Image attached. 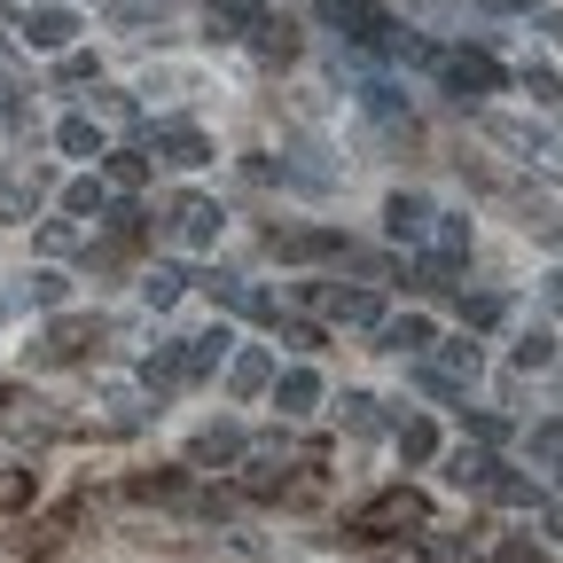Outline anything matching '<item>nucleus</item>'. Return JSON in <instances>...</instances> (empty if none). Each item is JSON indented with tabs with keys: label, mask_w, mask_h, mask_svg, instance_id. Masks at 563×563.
<instances>
[{
	"label": "nucleus",
	"mask_w": 563,
	"mask_h": 563,
	"mask_svg": "<svg viewBox=\"0 0 563 563\" xmlns=\"http://www.w3.org/2000/svg\"><path fill=\"white\" fill-rule=\"evenodd\" d=\"M407 525H431V501H422L415 485H391V493H376V501L344 525V540H391V532H407Z\"/></svg>",
	"instance_id": "obj_1"
},
{
	"label": "nucleus",
	"mask_w": 563,
	"mask_h": 563,
	"mask_svg": "<svg viewBox=\"0 0 563 563\" xmlns=\"http://www.w3.org/2000/svg\"><path fill=\"white\" fill-rule=\"evenodd\" d=\"M0 431L9 439H63L70 431V415H55L40 391H24V384H0Z\"/></svg>",
	"instance_id": "obj_2"
},
{
	"label": "nucleus",
	"mask_w": 563,
	"mask_h": 563,
	"mask_svg": "<svg viewBox=\"0 0 563 563\" xmlns=\"http://www.w3.org/2000/svg\"><path fill=\"white\" fill-rule=\"evenodd\" d=\"M439 79H446V95L485 102V95H501V63L485 47H439Z\"/></svg>",
	"instance_id": "obj_3"
},
{
	"label": "nucleus",
	"mask_w": 563,
	"mask_h": 563,
	"mask_svg": "<svg viewBox=\"0 0 563 563\" xmlns=\"http://www.w3.org/2000/svg\"><path fill=\"white\" fill-rule=\"evenodd\" d=\"M321 24H336L352 47H384V40L399 32V24L376 9V0H321Z\"/></svg>",
	"instance_id": "obj_4"
},
{
	"label": "nucleus",
	"mask_w": 563,
	"mask_h": 563,
	"mask_svg": "<svg viewBox=\"0 0 563 563\" xmlns=\"http://www.w3.org/2000/svg\"><path fill=\"white\" fill-rule=\"evenodd\" d=\"M266 251L290 258V266H313V258H344V235H336V228H274Z\"/></svg>",
	"instance_id": "obj_5"
},
{
	"label": "nucleus",
	"mask_w": 563,
	"mask_h": 563,
	"mask_svg": "<svg viewBox=\"0 0 563 563\" xmlns=\"http://www.w3.org/2000/svg\"><path fill=\"white\" fill-rule=\"evenodd\" d=\"M251 454V439L235 431V422H203V431L188 439V470H235Z\"/></svg>",
	"instance_id": "obj_6"
},
{
	"label": "nucleus",
	"mask_w": 563,
	"mask_h": 563,
	"mask_svg": "<svg viewBox=\"0 0 563 563\" xmlns=\"http://www.w3.org/2000/svg\"><path fill=\"white\" fill-rule=\"evenodd\" d=\"M243 462H251V470H243V493H251V501H274V493H290V470H282L290 454H282V439H258Z\"/></svg>",
	"instance_id": "obj_7"
},
{
	"label": "nucleus",
	"mask_w": 563,
	"mask_h": 563,
	"mask_svg": "<svg viewBox=\"0 0 563 563\" xmlns=\"http://www.w3.org/2000/svg\"><path fill=\"white\" fill-rule=\"evenodd\" d=\"M384 228H391V243H431V228H439V211H431V196H415V188H399V196L384 203Z\"/></svg>",
	"instance_id": "obj_8"
},
{
	"label": "nucleus",
	"mask_w": 563,
	"mask_h": 563,
	"mask_svg": "<svg viewBox=\"0 0 563 563\" xmlns=\"http://www.w3.org/2000/svg\"><path fill=\"white\" fill-rule=\"evenodd\" d=\"M165 220H173V235H180V243H211V235H220V203L196 196V188H180V196L165 203Z\"/></svg>",
	"instance_id": "obj_9"
},
{
	"label": "nucleus",
	"mask_w": 563,
	"mask_h": 563,
	"mask_svg": "<svg viewBox=\"0 0 563 563\" xmlns=\"http://www.w3.org/2000/svg\"><path fill=\"white\" fill-rule=\"evenodd\" d=\"M203 290L220 298L228 313H243V321H282V306L258 290V282H235V274H203Z\"/></svg>",
	"instance_id": "obj_10"
},
{
	"label": "nucleus",
	"mask_w": 563,
	"mask_h": 563,
	"mask_svg": "<svg viewBox=\"0 0 563 563\" xmlns=\"http://www.w3.org/2000/svg\"><path fill=\"white\" fill-rule=\"evenodd\" d=\"M329 321H344V329H384V306H376V290H306Z\"/></svg>",
	"instance_id": "obj_11"
},
{
	"label": "nucleus",
	"mask_w": 563,
	"mask_h": 563,
	"mask_svg": "<svg viewBox=\"0 0 563 563\" xmlns=\"http://www.w3.org/2000/svg\"><path fill=\"white\" fill-rule=\"evenodd\" d=\"M70 32H79V16H70L63 0H40V9H24V40H32V47L63 55V47H70Z\"/></svg>",
	"instance_id": "obj_12"
},
{
	"label": "nucleus",
	"mask_w": 563,
	"mask_h": 563,
	"mask_svg": "<svg viewBox=\"0 0 563 563\" xmlns=\"http://www.w3.org/2000/svg\"><path fill=\"white\" fill-rule=\"evenodd\" d=\"M485 133L501 141V150H517V157H540V165L555 157V133H548V125H532V118H485Z\"/></svg>",
	"instance_id": "obj_13"
},
{
	"label": "nucleus",
	"mask_w": 563,
	"mask_h": 563,
	"mask_svg": "<svg viewBox=\"0 0 563 563\" xmlns=\"http://www.w3.org/2000/svg\"><path fill=\"white\" fill-rule=\"evenodd\" d=\"M150 157H165V165H211V141L196 125H150Z\"/></svg>",
	"instance_id": "obj_14"
},
{
	"label": "nucleus",
	"mask_w": 563,
	"mask_h": 563,
	"mask_svg": "<svg viewBox=\"0 0 563 563\" xmlns=\"http://www.w3.org/2000/svg\"><path fill=\"white\" fill-rule=\"evenodd\" d=\"M102 329L95 321H55L47 336H40V361H55V368H70V361H87V344H95Z\"/></svg>",
	"instance_id": "obj_15"
},
{
	"label": "nucleus",
	"mask_w": 563,
	"mask_h": 563,
	"mask_svg": "<svg viewBox=\"0 0 563 563\" xmlns=\"http://www.w3.org/2000/svg\"><path fill=\"white\" fill-rule=\"evenodd\" d=\"M266 24V0H211V40H251Z\"/></svg>",
	"instance_id": "obj_16"
},
{
	"label": "nucleus",
	"mask_w": 563,
	"mask_h": 563,
	"mask_svg": "<svg viewBox=\"0 0 563 563\" xmlns=\"http://www.w3.org/2000/svg\"><path fill=\"white\" fill-rule=\"evenodd\" d=\"M141 384H150V391H173V384H188V336L157 344L150 361H141Z\"/></svg>",
	"instance_id": "obj_17"
},
{
	"label": "nucleus",
	"mask_w": 563,
	"mask_h": 563,
	"mask_svg": "<svg viewBox=\"0 0 563 563\" xmlns=\"http://www.w3.org/2000/svg\"><path fill=\"white\" fill-rule=\"evenodd\" d=\"M266 384H274V352L251 344V352H235V361H228V391H235V399H258Z\"/></svg>",
	"instance_id": "obj_18"
},
{
	"label": "nucleus",
	"mask_w": 563,
	"mask_h": 563,
	"mask_svg": "<svg viewBox=\"0 0 563 563\" xmlns=\"http://www.w3.org/2000/svg\"><path fill=\"white\" fill-rule=\"evenodd\" d=\"M274 407H282V415H313V407H321V376H313V368L274 376Z\"/></svg>",
	"instance_id": "obj_19"
},
{
	"label": "nucleus",
	"mask_w": 563,
	"mask_h": 563,
	"mask_svg": "<svg viewBox=\"0 0 563 563\" xmlns=\"http://www.w3.org/2000/svg\"><path fill=\"white\" fill-rule=\"evenodd\" d=\"M102 407H110V431H141V422H150V399L133 384H102Z\"/></svg>",
	"instance_id": "obj_20"
},
{
	"label": "nucleus",
	"mask_w": 563,
	"mask_h": 563,
	"mask_svg": "<svg viewBox=\"0 0 563 563\" xmlns=\"http://www.w3.org/2000/svg\"><path fill=\"white\" fill-rule=\"evenodd\" d=\"M329 150H321V141H298V150H290V165H282V180H298V188H329L336 173L321 165Z\"/></svg>",
	"instance_id": "obj_21"
},
{
	"label": "nucleus",
	"mask_w": 563,
	"mask_h": 563,
	"mask_svg": "<svg viewBox=\"0 0 563 563\" xmlns=\"http://www.w3.org/2000/svg\"><path fill=\"white\" fill-rule=\"evenodd\" d=\"M336 415H344V431H352V439H376V431H384V399H376V391H344Z\"/></svg>",
	"instance_id": "obj_22"
},
{
	"label": "nucleus",
	"mask_w": 563,
	"mask_h": 563,
	"mask_svg": "<svg viewBox=\"0 0 563 563\" xmlns=\"http://www.w3.org/2000/svg\"><path fill=\"white\" fill-rule=\"evenodd\" d=\"M431 243H439V266H462L470 258V211H439Z\"/></svg>",
	"instance_id": "obj_23"
},
{
	"label": "nucleus",
	"mask_w": 563,
	"mask_h": 563,
	"mask_svg": "<svg viewBox=\"0 0 563 563\" xmlns=\"http://www.w3.org/2000/svg\"><path fill=\"white\" fill-rule=\"evenodd\" d=\"M376 344H384V352H422V344H439V336H431V321H422V313H399V321L376 329Z\"/></svg>",
	"instance_id": "obj_24"
},
{
	"label": "nucleus",
	"mask_w": 563,
	"mask_h": 563,
	"mask_svg": "<svg viewBox=\"0 0 563 563\" xmlns=\"http://www.w3.org/2000/svg\"><path fill=\"white\" fill-rule=\"evenodd\" d=\"M63 211H70V220H102V211H110V180H95V173L70 180L63 188Z\"/></svg>",
	"instance_id": "obj_25"
},
{
	"label": "nucleus",
	"mask_w": 563,
	"mask_h": 563,
	"mask_svg": "<svg viewBox=\"0 0 563 563\" xmlns=\"http://www.w3.org/2000/svg\"><path fill=\"white\" fill-rule=\"evenodd\" d=\"M493 470H501V462H493L485 446H462V454L446 462V477H454L462 493H485V485H493Z\"/></svg>",
	"instance_id": "obj_26"
},
{
	"label": "nucleus",
	"mask_w": 563,
	"mask_h": 563,
	"mask_svg": "<svg viewBox=\"0 0 563 563\" xmlns=\"http://www.w3.org/2000/svg\"><path fill=\"white\" fill-rule=\"evenodd\" d=\"M251 47H258L266 63H290V55H298V24H290V16H266V24L251 32Z\"/></svg>",
	"instance_id": "obj_27"
},
{
	"label": "nucleus",
	"mask_w": 563,
	"mask_h": 563,
	"mask_svg": "<svg viewBox=\"0 0 563 563\" xmlns=\"http://www.w3.org/2000/svg\"><path fill=\"white\" fill-rule=\"evenodd\" d=\"M228 344H235L228 329H203V336H188V384H196V376H211V368H220V361H228Z\"/></svg>",
	"instance_id": "obj_28"
},
{
	"label": "nucleus",
	"mask_w": 563,
	"mask_h": 563,
	"mask_svg": "<svg viewBox=\"0 0 563 563\" xmlns=\"http://www.w3.org/2000/svg\"><path fill=\"white\" fill-rule=\"evenodd\" d=\"M188 282H196V274H180V266H165V258H157V266H150V274H141V298H150V306H157V313H165V306H173V298H180V290H188Z\"/></svg>",
	"instance_id": "obj_29"
},
{
	"label": "nucleus",
	"mask_w": 563,
	"mask_h": 563,
	"mask_svg": "<svg viewBox=\"0 0 563 563\" xmlns=\"http://www.w3.org/2000/svg\"><path fill=\"white\" fill-rule=\"evenodd\" d=\"M446 384H477V344L470 336H454V344H439V361H431Z\"/></svg>",
	"instance_id": "obj_30"
},
{
	"label": "nucleus",
	"mask_w": 563,
	"mask_h": 563,
	"mask_svg": "<svg viewBox=\"0 0 563 563\" xmlns=\"http://www.w3.org/2000/svg\"><path fill=\"white\" fill-rule=\"evenodd\" d=\"M55 150H63V157H102L95 118H63V125H55Z\"/></svg>",
	"instance_id": "obj_31"
},
{
	"label": "nucleus",
	"mask_w": 563,
	"mask_h": 563,
	"mask_svg": "<svg viewBox=\"0 0 563 563\" xmlns=\"http://www.w3.org/2000/svg\"><path fill=\"white\" fill-rule=\"evenodd\" d=\"M40 196H47V173H32L24 188H0V220H32Z\"/></svg>",
	"instance_id": "obj_32"
},
{
	"label": "nucleus",
	"mask_w": 563,
	"mask_h": 563,
	"mask_svg": "<svg viewBox=\"0 0 563 563\" xmlns=\"http://www.w3.org/2000/svg\"><path fill=\"white\" fill-rule=\"evenodd\" d=\"M485 501H501V509H532V477H517V470H493Z\"/></svg>",
	"instance_id": "obj_33"
},
{
	"label": "nucleus",
	"mask_w": 563,
	"mask_h": 563,
	"mask_svg": "<svg viewBox=\"0 0 563 563\" xmlns=\"http://www.w3.org/2000/svg\"><path fill=\"white\" fill-rule=\"evenodd\" d=\"M532 462L548 477H563V422H540V431H532Z\"/></svg>",
	"instance_id": "obj_34"
},
{
	"label": "nucleus",
	"mask_w": 563,
	"mask_h": 563,
	"mask_svg": "<svg viewBox=\"0 0 563 563\" xmlns=\"http://www.w3.org/2000/svg\"><path fill=\"white\" fill-rule=\"evenodd\" d=\"M399 454H407V462H431V454H439V431H431L422 415H415V422H399Z\"/></svg>",
	"instance_id": "obj_35"
},
{
	"label": "nucleus",
	"mask_w": 563,
	"mask_h": 563,
	"mask_svg": "<svg viewBox=\"0 0 563 563\" xmlns=\"http://www.w3.org/2000/svg\"><path fill=\"white\" fill-rule=\"evenodd\" d=\"M133 493H141V501H180V493H188V470H157V477H133Z\"/></svg>",
	"instance_id": "obj_36"
},
{
	"label": "nucleus",
	"mask_w": 563,
	"mask_h": 563,
	"mask_svg": "<svg viewBox=\"0 0 563 563\" xmlns=\"http://www.w3.org/2000/svg\"><path fill=\"white\" fill-rule=\"evenodd\" d=\"M24 298H32V306H63V298H70V282H63L55 266H40V274H24Z\"/></svg>",
	"instance_id": "obj_37"
},
{
	"label": "nucleus",
	"mask_w": 563,
	"mask_h": 563,
	"mask_svg": "<svg viewBox=\"0 0 563 563\" xmlns=\"http://www.w3.org/2000/svg\"><path fill=\"white\" fill-rule=\"evenodd\" d=\"M422 563H477L454 532H431V525H422Z\"/></svg>",
	"instance_id": "obj_38"
},
{
	"label": "nucleus",
	"mask_w": 563,
	"mask_h": 563,
	"mask_svg": "<svg viewBox=\"0 0 563 563\" xmlns=\"http://www.w3.org/2000/svg\"><path fill=\"white\" fill-rule=\"evenodd\" d=\"M501 313H509V298H501V290H477V298H462V321H470V329H493Z\"/></svg>",
	"instance_id": "obj_39"
},
{
	"label": "nucleus",
	"mask_w": 563,
	"mask_h": 563,
	"mask_svg": "<svg viewBox=\"0 0 563 563\" xmlns=\"http://www.w3.org/2000/svg\"><path fill=\"white\" fill-rule=\"evenodd\" d=\"M141 180H150V157H141V150H118V157H110V188H125V196H133Z\"/></svg>",
	"instance_id": "obj_40"
},
{
	"label": "nucleus",
	"mask_w": 563,
	"mask_h": 563,
	"mask_svg": "<svg viewBox=\"0 0 563 563\" xmlns=\"http://www.w3.org/2000/svg\"><path fill=\"white\" fill-rule=\"evenodd\" d=\"M548 361H555V336L548 329H525L517 336V368H548Z\"/></svg>",
	"instance_id": "obj_41"
},
{
	"label": "nucleus",
	"mask_w": 563,
	"mask_h": 563,
	"mask_svg": "<svg viewBox=\"0 0 563 563\" xmlns=\"http://www.w3.org/2000/svg\"><path fill=\"white\" fill-rule=\"evenodd\" d=\"M462 422H470V439H477V446H493V439H509V422L493 415V407H462Z\"/></svg>",
	"instance_id": "obj_42"
},
{
	"label": "nucleus",
	"mask_w": 563,
	"mask_h": 563,
	"mask_svg": "<svg viewBox=\"0 0 563 563\" xmlns=\"http://www.w3.org/2000/svg\"><path fill=\"white\" fill-rule=\"evenodd\" d=\"M525 95L548 110V102H563V79H555V70H540V63H525Z\"/></svg>",
	"instance_id": "obj_43"
},
{
	"label": "nucleus",
	"mask_w": 563,
	"mask_h": 563,
	"mask_svg": "<svg viewBox=\"0 0 563 563\" xmlns=\"http://www.w3.org/2000/svg\"><path fill=\"white\" fill-rule=\"evenodd\" d=\"M40 251H47V258L79 251V228H70V220H47V228H40Z\"/></svg>",
	"instance_id": "obj_44"
},
{
	"label": "nucleus",
	"mask_w": 563,
	"mask_h": 563,
	"mask_svg": "<svg viewBox=\"0 0 563 563\" xmlns=\"http://www.w3.org/2000/svg\"><path fill=\"white\" fill-rule=\"evenodd\" d=\"M95 95H102V102H95V110H102V118H110V125H133V102H125V95H110V87H95Z\"/></svg>",
	"instance_id": "obj_45"
},
{
	"label": "nucleus",
	"mask_w": 563,
	"mask_h": 563,
	"mask_svg": "<svg viewBox=\"0 0 563 563\" xmlns=\"http://www.w3.org/2000/svg\"><path fill=\"white\" fill-rule=\"evenodd\" d=\"M344 266L361 274V282H376V274H384V258H376V251H352V243H344Z\"/></svg>",
	"instance_id": "obj_46"
},
{
	"label": "nucleus",
	"mask_w": 563,
	"mask_h": 563,
	"mask_svg": "<svg viewBox=\"0 0 563 563\" xmlns=\"http://www.w3.org/2000/svg\"><path fill=\"white\" fill-rule=\"evenodd\" d=\"M415 384H422V391H431V399H454V391H462V384H446L439 368H415Z\"/></svg>",
	"instance_id": "obj_47"
},
{
	"label": "nucleus",
	"mask_w": 563,
	"mask_h": 563,
	"mask_svg": "<svg viewBox=\"0 0 563 563\" xmlns=\"http://www.w3.org/2000/svg\"><path fill=\"white\" fill-rule=\"evenodd\" d=\"M24 493H32V477H24V470H16V477H0V509H16Z\"/></svg>",
	"instance_id": "obj_48"
},
{
	"label": "nucleus",
	"mask_w": 563,
	"mask_h": 563,
	"mask_svg": "<svg viewBox=\"0 0 563 563\" xmlns=\"http://www.w3.org/2000/svg\"><path fill=\"white\" fill-rule=\"evenodd\" d=\"M485 16H532V0H477Z\"/></svg>",
	"instance_id": "obj_49"
},
{
	"label": "nucleus",
	"mask_w": 563,
	"mask_h": 563,
	"mask_svg": "<svg viewBox=\"0 0 563 563\" xmlns=\"http://www.w3.org/2000/svg\"><path fill=\"white\" fill-rule=\"evenodd\" d=\"M501 563H540V548L532 540H501Z\"/></svg>",
	"instance_id": "obj_50"
},
{
	"label": "nucleus",
	"mask_w": 563,
	"mask_h": 563,
	"mask_svg": "<svg viewBox=\"0 0 563 563\" xmlns=\"http://www.w3.org/2000/svg\"><path fill=\"white\" fill-rule=\"evenodd\" d=\"M540 32H548V40L563 47V9H548V16H540Z\"/></svg>",
	"instance_id": "obj_51"
},
{
	"label": "nucleus",
	"mask_w": 563,
	"mask_h": 563,
	"mask_svg": "<svg viewBox=\"0 0 563 563\" xmlns=\"http://www.w3.org/2000/svg\"><path fill=\"white\" fill-rule=\"evenodd\" d=\"M0 118H16V87L9 79H0Z\"/></svg>",
	"instance_id": "obj_52"
},
{
	"label": "nucleus",
	"mask_w": 563,
	"mask_h": 563,
	"mask_svg": "<svg viewBox=\"0 0 563 563\" xmlns=\"http://www.w3.org/2000/svg\"><path fill=\"white\" fill-rule=\"evenodd\" d=\"M548 306H555V313H563V274H548Z\"/></svg>",
	"instance_id": "obj_53"
},
{
	"label": "nucleus",
	"mask_w": 563,
	"mask_h": 563,
	"mask_svg": "<svg viewBox=\"0 0 563 563\" xmlns=\"http://www.w3.org/2000/svg\"><path fill=\"white\" fill-rule=\"evenodd\" d=\"M548 532H555V540H563V501H548Z\"/></svg>",
	"instance_id": "obj_54"
},
{
	"label": "nucleus",
	"mask_w": 563,
	"mask_h": 563,
	"mask_svg": "<svg viewBox=\"0 0 563 563\" xmlns=\"http://www.w3.org/2000/svg\"><path fill=\"white\" fill-rule=\"evenodd\" d=\"M555 399H563V376H555Z\"/></svg>",
	"instance_id": "obj_55"
}]
</instances>
